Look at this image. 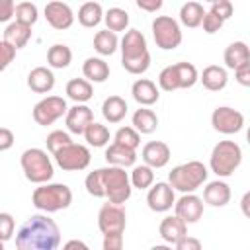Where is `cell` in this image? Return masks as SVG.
<instances>
[{
    "label": "cell",
    "instance_id": "obj_1",
    "mask_svg": "<svg viewBox=\"0 0 250 250\" xmlns=\"http://www.w3.org/2000/svg\"><path fill=\"white\" fill-rule=\"evenodd\" d=\"M61 244V229L47 215H31L27 217L16 234L18 250H59Z\"/></svg>",
    "mask_w": 250,
    "mask_h": 250
},
{
    "label": "cell",
    "instance_id": "obj_2",
    "mask_svg": "<svg viewBox=\"0 0 250 250\" xmlns=\"http://www.w3.org/2000/svg\"><path fill=\"white\" fill-rule=\"evenodd\" d=\"M121 66L129 74H143L150 66L146 39L139 29H127L121 39Z\"/></svg>",
    "mask_w": 250,
    "mask_h": 250
},
{
    "label": "cell",
    "instance_id": "obj_3",
    "mask_svg": "<svg viewBox=\"0 0 250 250\" xmlns=\"http://www.w3.org/2000/svg\"><path fill=\"white\" fill-rule=\"evenodd\" d=\"M207 166L199 160H189L184 164H178L168 174V184L182 191V193H193L197 188H201L207 182Z\"/></svg>",
    "mask_w": 250,
    "mask_h": 250
},
{
    "label": "cell",
    "instance_id": "obj_4",
    "mask_svg": "<svg viewBox=\"0 0 250 250\" xmlns=\"http://www.w3.org/2000/svg\"><path fill=\"white\" fill-rule=\"evenodd\" d=\"M31 203L43 213H57L72 203V189L66 184H43L33 189Z\"/></svg>",
    "mask_w": 250,
    "mask_h": 250
},
{
    "label": "cell",
    "instance_id": "obj_5",
    "mask_svg": "<svg viewBox=\"0 0 250 250\" xmlns=\"http://www.w3.org/2000/svg\"><path fill=\"white\" fill-rule=\"evenodd\" d=\"M242 162V148L234 141H219L209 156V168L219 178H229Z\"/></svg>",
    "mask_w": 250,
    "mask_h": 250
},
{
    "label": "cell",
    "instance_id": "obj_6",
    "mask_svg": "<svg viewBox=\"0 0 250 250\" xmlns=\"http://www.w3.org/2000/svg\"><path fill=\"white\" fill-rule=\"evenodd\" d=\"M20 164H21V170H23L25 178L31 184H37V186L49 184V180L55 174L51 158L47 156V152L43 148H37V146L23 150L21 156H20Z\"/></svg>",
    "mask_w": 250,
    "mask_h": 250
},
{
    "label": "cell",
    "instance_id": "obj_7",
    "mask_svg": "<svg viewBox=\"0 0 250 250\" xmlns=\"http://www.w3.org/2000/svg\"><path fill=\"white\" fill-rule=\"evenodd\" d=\"M104 172V191L109 203L123 205L133 191L131 186V176L125 172V168L119 166H105L102 168Z\"/></svg>",
    "mask_w": 250,
    "mask_h": 250
},
{
    "label": "cell",
    "instance_id": "obj_8",
    "mask_svg": "<svg viewBox=\"0 0 250 250\" xmlns=\"http://www.w3.org/2000/svg\"><path fill=\"white\" fill-rule=\"evenodd\" d=\"M150 29H152L156 47H160L162 51H174L176 47H180L182 29H180V23L172 16H156L152 20Z\"/></svg>",
    "mask_w": 250,
    "mask_h": 250
},
{
    "label": "cell",
    "instance_id": "obj_9",
    "mask_svg": "<svg viewBox=\"0 0 250 250\" xmlns=\"http://www.w3.org/2000/svg\"><path fill=\"white\" fill-rule=\"evenodd\" d=\"M66 113H68V105H66V100L61 96H47L33 105V119L37 125H43V127L53 125L62 115L66 117Z\"/></svg>",
    "mask_w": 250,
    "mask_h": 250
},
{
    "label": "cell",
    "instance_id": "obj_10",
    "mask_svg": "<svg viewBox=\"0 0 250 250\" xmlns=\"http://www.w3.org/2000/svg\"><path fill=\"white\" fill-rule=\"evenodd\" d=\"M127 225V215L121 205L115 203H104L98 211V229L104 236L109 234H123Z\"/></svg>",
    "mask_w": 250,
    "mask_h": 250
},
{
    "label": "cell",
    "instance_id": "obj_11",
    "mask_svg": "<svg viewBox=\"0 0 250 250\" xmlns=\"http://www.w3.org/2000/svg\"><path fill=\"white\" fill-rule=\"evenodd\" d=\"M90 160H92L90 148L84 146V145H78V143H72V145L61 148L55 154V162L64 172H80V170H86L88 164H90Z\"/></svg>",
    "mask_w": 250,
    "mask_h": 250
},
{
    "label": "cell",
    "instance_id": "obj_12",
    "mask_svg": "<svg viewBox=\"0 0 250 250\" xmlns=\"http://www.w3.org/2000/svg\"><path fill=\"white\" fill-rule=\"evenodd\" d=\"M211 125L223 135H234L244 127V115L229 105H219L211 113Z\"/></svg>",
    "mask_w": 250,
    "mask_h": 250
},
{
    "label": "cell",
    "instance_id": "obj_13",
    "mask_svg": "<svg viewBox=\"0 0 250 250\" xmlns=\"http://www.w3.org/2000/svg\"><path fill=\"white\" fill-rule=\"evenodd\" d=\"M146 205L154 213H166L176 205L174 188L168 182H156L146 193Z\"/></svg>",
    "mask_w": 250,
    "mask_h": 250
},
{
    "label": "cell",
    "instance_id": "obj_14",
    "mask_svg": "<svg viewBox=\"0 0 250 250\" xmlns=\"http://www.w3.org/2000/svg\"><path fill=\"white\" fill-rule=\"evenodd\" d=\"M174 215H178L188 225L197 223L203 217V199L195 193H182V197L176 199Z\"/></svg>",
    "mask_w": 250,
    "mask_h": 250
},
{
    "label": "cell",
    "instance_id": "obj_15",
    "mask_svg": "<svg viewBox=\"0 0 250 250\" xmlns=\"http://www.w3.org/2000/svg\"><path fill=\"white\" fill-rule=\"evenodd\" d=\"M66 129L72 135H84L86 129L94 123V111L86 105V104H74L72 107H68V113L64 117Z\"/></svg>",
    "mask_w": 250,
    "mask_h": 250
},
{
    "label": "cell",
    "instance_id": "obj_16",
    "mask_svg": "<svg viewBox=\"0 0 250 250\" xmlns=\"http://www.w3.org/2000/svg\"><path fill=\"white\" fill-rule=\"evenodd\" d=\"M45 20L53 29L62 31V29H68L74 23V12L68 4L55 0V2H49L45 6Z\"/></svg>",
    "mask_w": 250,
    "mask_h": 250
},
{
    "label": "cell",
    "instance_id": "obj_17",
    "mask_svg": "<svg viewBox=\"0 0 250 250\" xmlns=\"http://www.w3.org/2000/svg\"><path fill=\"white\" fill-rule=\"evenodd\" d=\"M170 156H172L170 146H168L166 143H162V141H150V143H146V145L143 146V150H141L143 162H145L146 166H150L152 170L164 168V166L170 162Z\"/></svg>",
    "mask_w": 250,
    "mask_h": 250
},
{
    "label": "cell",
    "instance_id": "obj_18",
    "mask_svg": "<svg viewBox=\"0 0 250 250\" xmlns=\"http://www.w3.org/2000/svg\"><path fill=\"white\" fill-rule=\"evenodd\" d=\"M158 232L162 236V240L166 244H178L182 238L188 236V223H184L178 215H168L160 221V227H158Z\"/></svg>",
    "mask_w": 250,
    "mask_h": 250
},
{
    "label": "cell",
    "instance_id": "obj_19",
    "mask_svg": "<svg viewBox=\"0 0 250 250\" xmlns=\"http://www.w3.org/2000/svg\"><path fill=\"white\" fill-rule=\"evenodd\" d=\"M131 94H133V100L143 107H148V105L156 104L158 98H160V92H158L156 84L152 80H148V78L135 80L133 86H131Z\"/></svg>",
    "mask_w": 250,
    "mask_h": 250
},
{
    "label": "cell",
    "instance_id": "obj_20",
    "mask_svg": "<svg viewBox=\"0 0 250 250\" xmlns=\"http://www.w3.org/2000/svg\"><path fill=\"white\" fill-rule=\"evenodd\" d=\"M203 201L211 207H225L230 201V186L223 180L207 182L203 188Z\"/></svg>",
    "mask_w": 250,
    "mask_h": 250
},
{
    "label": "cell",
    "instance_id": "obj_21",
    "mask_svg": "<svg viewBox=\"0 0 250 250\" xmlns=\"http://www.w3.org/2000/svg\"><path fill=\"white\" fill-rule=\"evenodd\" d=\"M105 160H107V166H119V168H131L135 166L137 162V150L133 148H127V146H121L117 143H111L107 148H105Z\"/></svg>",
    "mask_w": 250,
    "mask_h": 250
},
{
    "label": "cell",
    "instance_id": "obj_22",
    "mask_svg": "<svg viewBox=\"0 0 250 250\" xmlns=\"http://www.w3.org/2000/svg\"><path fill=\"white\" fill-rule=\"evenodd\" d=\"M223 61H225V66L227 68H240L242 64L250 62V47L244 43V41H232L225 53H223Z\"/></svg>",
    "mask_w": 250,
    "mask_h": 250
},
{
    "label": "cell",
    "instance_id": "obj_23",
    "mask_svg": "<svg viewBox=\"0 0 250 250\" xmlns=\"http://www.w3.org/2000/svg\"><path fill=\"white\" fill-rule=\"evenodd\" d=\"M27 86L37 94H47L55 88V74L47 66H35L27 74Z\"/></svg>",
    "mask_w": 250,
    "mask_h": 250
},
{
    "label": "cell",
    "instance_id": "obj_24",
    "mask_svg": "<svg viewBox=\"0 0 250 250\" xmlns=\"http://www.w3.org/2000/svg\"><path fill=\"white\" fill-rule=\"evenodd\" d=\"M203 88H207L209 92H219L227 86L229 82V74H227V68L225 66H219V64H209L203 68L201 76H199Z\"/></svg>",
    "mask_w": 250,
    "mask_h": 250
},
{
    "label": "cell",
    "instance_id": "obj_25",
    "mask_svg": "<svg viewBox=\"0 0 250 250\" xmlns=\"http://www.w3.org/2000/svg\"><path fill=\"white\" fill-rule=\"evenodd\" d=\"M82 74L88 82H105L109 78V64L102 57H88L82 64Z\"/></svg>",
    "mask_w": 250,
    "mask_h": 250
},
{
    "label": "cell",
    "instance_id": "obj_26",
    "mask_svg": "<svg viewBox=\"0 0 250 250\" xmlns=\"http://www.w3.org/2000/svg\"><path fill=\"white\" fill-rule=\"evenodd\" d=\"M127 102L121 96H109L102 104V115L107 123H119L127 115Z\"/></svg>",
    "mask_w": 250,
    "mask_h": 250
},
{
    "label": "cell",
    "instance_id": "obj_27",
    "mask_svg": "<svg viewBox=\"0 0 250 250\" xmlns=\"http://www.w3.org/2000/svg\"><path fill=\"white\" fill-rule=\"evenodd\" d=\"M131 123H133V129L139 133V135H150L156 131L158 127V115L148 109V107H139L133 117H131Z\"/></svg>",
    "mask_w": 250,
    "mask_h": 250
},
{
    "label": "cell",
    "instance_id": "obj_28",
    "mask_svg": "<svg viewBox=\"0 0 250 250\" xmlns=\"http://www.w3.org/2000/svg\"><path fill=\"white\" fill-rule=\"evenodd\" d=\"M29 39H31V27H27V25H23L20 21H12L4 29V41L10 43L16 49L25 47Z\"/></svg>",
    "mask_w": 250,
    "mask_h": 250
},
{
    "label": "cell",
    "instance_id": "obj_29",
    "mask_svg": "<svg viewBox=\"0 0 250 250\" xmlns=\"http://www.w3.org/2000/svg\"><path fill=\"white\" fill-rule=\"evenodd\" d=\"M66 96L74 104H86L94 96L92 82H88L86 78H72V80H68L66 82Z\"/></svg>",
    "mask_w": 250,
    "mask_h": 250
},
{
    "label": "cell",
    "instance_id": "obj_30",
    "mask_svg": "<svg viewBox=\"0 0 250 250\" xmlns=\"http://www.w3.org/2000/svg\"><path fill=\"white\" fill-rule=\"evenodd\" d=\"M119 45H121V41H119L117 33H113V31H109V29H102V31H98V33L94 35V49H96V53L102 55V57L113 55V53L119 49Z\"/></svg>",
    "mask_w": 250,
    "mask_h": 250
},
{
    "label": "cell",
    "instance_id": "obj_31",
    "mask_svg": "<svg viewBox=\"0 0 250 250\" xmlns=\"http://www.w3.org/2000/svg\"><path fill=\"white\" fill-rule=\"evenodd\" d=\"M205 10L199 2H186L182 4L180 8V21L186 25V27H199L203 23V18H205Z\"/></svg>",
    "mask_w": 250,
    "mask_h": 250
},
{
    "label": "cell",
    "instance_id": "obj_32",
    "mask_svg": "<svg viewBox=\"0 0 250 250\" xmlns=\"http://www.w3.org/2000/svg\"><path fill=\"white\" fill-rule=\"evenodd\" d=\"M104 8L100 2H84L78 10V21L84 27H96L104 20Z\"/></svg>",
    "mask_w": 250,
    "mask_h": 250
},
{
    "label": "cell",
    "instance_id": "obj_33",
    "mask_svg": "<svg viewBox=\"0 0 250 250\" xmlns=\"http://www.w3.org/2000/svg\"><path fill=\"white\" fill-rule=\"evenodd\" d=\"M72 62V51L64 43H55L47 51V64L51 68H66Z\"/></svg>",
    "mask_w": 250,
    "mask_h": 250
},
{
    "label": "cell",
    "instance_id": "obj_34",
    "mask_svg": "<svg viewBox=\"0 0 250 250\" xmlns=\"http://www.w3.org/2000/svg\"><path fill=\"white\" fill-rule=\"evenodd\" d=\"M104 21H105V29L117 33V31H125L129 27V14L123 10V8H109L104 16Z\"/></svg>",
    "mask_w": 250,
    "mask_h": 250
},
{
    "label": "cell",
    "instance_id": "obj_35",
    "mask_svg": "<svg viewBox=\"0 0 250 250\" xmlns=\"http://www.w3.org/2000/svg\"><path fill=\"white\" fill-rule=\"evenodd\" d=\"M131 186L137 189H150L154 186V170L146 164L133 166L131 172Z\"/></svg>",
    "mask_w": 250,
    "mask_h": 250
},
{
    "label": "cell",
    "instance_id": "obj_36",
    "mask_svg": "<svg viewBox=\"0 0 250 250\" xmlns=\"http://www.w3.org/2000/svg\"><path fill=\"white\" fill-rule=\"evenodd\" d=\"M84 139H86V143H88L90 146H94V148L105 146V145L109 143V129H107L105 125H102V123L94 121V123L86 129Z\"/></svg>",
    "mask_w": 250,
    "mask_h": 250
},
{
    "label": "cell",
    "instance_id": "obj_37",
    "mask_svg": "<svg viewBox=\"0 0 250 250\" xmlns=\"http://www.w3.org/2000/svg\"><path fill=\"white\" fill-rule=\"evenodd\" d=\"M176 70H178V78H180V88L182 90L195 86V82L199 80V72L191 62H186V61L176 62Z\"/></svg>",
    "mask_w": 250,
    "mask_h": 250
},
{
    "label": "cell",
    "instance_id": "obj_38",
    "mask_svg": "<svg viewBox=\"0 0 250 250\" xmlns=\"http://www.w3.org/2000/svg\"><path fill=\"white\" fill-rule=\"evenodd\" d=\"M14 16H16V21L31 27L39 18V10L33 2H20V4H16V14Z\"/></svg>",
    "mask_w": 250,
    "mask_h": 250
},
{
    "label": "cell",
    "instance_id": "obj_39",
    "mask_svg": "<svg viewBox=\"0 0 250 250\" xmlns=\"http://www.w3.org/2000/svg\"><path fill=\"white\" fill-rule=\"evenodd\" d=\"M113 143L137 150L139 145H141V135H139L133 127H119V129L115 131V135H113Z\"/></svg>",
    "mask_w": 250,
    "mask_h": 250
},
{
    "label": "cell",
    "instance_id": "obj_40",
    "mask_svg": "<svg viewBox=\"0 0 250 250\" xmlns=\"http://www.w3.org/2000/svg\"><path fill=\"white\" fill-rule=\"evenodd\" d=\"M158 86L164 90V92H174V90H180V78H178V70H176V64H168L160 70L158 74Z\"/></svg>",
    "mask_w": 250,
    "mask_h": 250
},
{
    "label": "cell",
    "instance_id": "obj_41",
    "mask_svg": "<svg viewBox=\"0 0 250 250\" xmlns=\"http://www.w3.org/2000/svg\"><path fill=\"white\" fill-rule=\"evenodd\" d=\"M45 143H47V150H49V152L55 156V154H57L61 148H64V146L72 145V139H70V135H68L66 131L57 129V131H51V133L47 135Z\"/></svg>",
    "mask_w": 250,
    "mask_h": 250
},
{
    "label": "cell",
    "instance_id": "obj_42",
    "mask_svg": "<svg viewBox=\"0 0 250 250\" xmlns=\"http://www.w3.org/2000/svg\"><path fill=\"white\" fill-rule=\"evenodd\" d=\"M84 188L86 191L92 195V197H105V191H104V172L102 168L90 172L84 180Z\"/></svg>",
    "mask_w": 250,
    "mask_h": 250
},
{
    "label": "cell",
    "instance_id": "obj_43",
    "mask_svg": "<svg viewBox=\"0 0 250 250\" xmlns=\"http://www.w3.org/2000/svg\"><path fill=\"white\" fill-rule=\"evenodd\" d=\"M14 229H16V221L10 213H0V240L2 242H8L14 234Z\"/></svg>",
    "mask_w": 250,
    "mask_h": 250
},
{
    "label": "cell",
    "instance_id": "obj_44",
    "mask_svg": "<svg viewBox=\"0 0 250 250\" xmlns=\"http://www.w3.org/2000/svg\"><path fill=\"white\" fill-rule=\"evenodd\" d=\"M209 12H213V14L219 16L223 21H227V20L232 16L234 8H232V2H229V0H213Z\"/></svg>",
    "mask_w": 250,
    "mask_h": 250
},
{
    "label": "cell",
    "instance_id": "obj_45",
    "mask_svg": "<svg viewBox=\"0 0 250 250\" xmlns=\"http://www.w3.org/2000/svg\"><path fill=\"white\" fill-rule=\"evenodd\" d=\"M223 23H225V21H223L219 16H215L213 12H207L205 18H203V23H201V25H203V31H205V33L213 35V33H217V31L223 27Z\"/></svg>",
    "mask_w": 250,
    "mask_h": 250
},
{
    "label": "cell",
    "instance_id": "obj_46",
    "mask_svg": "<svg viewBox=\"0 0 250 250\" xmlns=\"http://www.w3.org/2000/svg\"><path fill=\"white\" fill-rule=\"evenodd\" d=\"M0 55H2V59H0V70H6L10 66V62L14 61V57H16V47H12L10 43H6L2 39V43H0Z\"/></svg>",
    "mask_w": 250,
    "mask_h": 250
},
{
    "label": "cell",
    "instance_id": "obj_47",
    "mask_svg": "<svg viewBox=\"0 0 250 250\" xmlns=\"http://www.w3.org/2000/svg\"><path fill=\"white\" fill-rule=\"evenodd\" d=\"M174 250H203V246H201V240H199V238H195V236H186V238H182V240L174 246Z\"/></svg>",
    "mask_w": 250,
    "mask_h": 250
},
{
    "label": "cell",
    "instance_id": "obj_48",
    "mask_svg": "<svg viewBox=\"0 0 250 250\" xmlns=\"http://www.w3.org/2000/svg\"><path fill=\"white\" fill-rule=\"evenodd\" d=\"M102 250H123V234H109L104 236Z\"/></svg>",
    "mask_w": 250,
    "mask_h": 250
},
{
    "label": "cell",
    "instance_id": "obj_49",
    "mask_svg": "<svg viewBox=\"0 0 250 250\" xmlns=\"http://www.w3.org/2000/svg\"><path fill=\"white\" fill-rule=\"evenodd\" d=\"M234 80H236L240 86L250 88V62H246V64H242L240 68L234 70Z\"/></svg>",
    "mask_w": 250,
    "mask_h": 250
},
{
    "label": "cell",
    "instance_id": "obj_50",
    "mask_svg": "<svg viewBox=\"0 0 250 250\" xmlns=\"http://www.w3.org/2000/svg\"><path fill=\"white\" fill-rule=\"evenodd\" d=\"M14 133L8 129V127H2L0 129V150L2 152H6V150H10L12 148V145H14Z\"/></svg>",
    "mask_w": 250,
    "mask_h": 250
},
{
    "label": "cell",
    "instance_id": "obj_51",
    "mask_svg": "<svg viewBox=\"0 0 250 250\" xmlns=\"http://www.w3.org/2000/svg\"><path fill=\"white\" fill-rule=\"evenodd\" d=\"M16 14V4L12 0H4L0 6V21H8Z\"/></svg>",
    "mask_w": 250,
    "mask_h": 250
},
{
    "label": "cell",
    "instance_id": "obj_52",
    "mask_svg": "<svg viewBox=\"0 0 250 250\" xmlns=\"http://www.w3.org/2000/svg\"><path fill=\"white\" fill-rule=\"evenodd\" d=\"M162 0H137V8L145 10V12H158L162 8Z\"/></svg>",
    "mask_w": 250,
    "mask_h": 250
},
{
    "label": "cell",
    "instance_id": "obj_53",
    "mask_svg": "<svg viewBox=\"0 0 250 250\" xmlns=\"http://www.w3.org/2000/svg\"><path fill=\"white\" fill-rule=\"evenodd\" d=\"M62 250H90V246H88L84 240L72 238V240H68V242L62 244Z\"/></svg>",
    "mask_w": 250,
    "mask_h": 250
},
{
    "label": "cell",
    "instance_id": "obj_54",
    "mask_svg": "<svg viewBox=\"0 0 250 250\" xmlns=\"http://www.w3.org/2000/svg\"><path fill=\"white\" fill-rule=\"evenodd\" d=\"M240 209H242L244 217H246V219H250V189L242 195V199H240Z\"/></svg>",
    "mask_w": 250,
    "mask_h": 250
},
{
    "label": "cell",
    "instance_id": "obj_55",
    "mask_svg": "<svg viewBox=\"0 0 250 250\" xmlns=\"http://www.w3.org/2000/svg\"><path fill=\"white\" fill-rule=\"evenodd\" d=\"M150 250H174L170 244H154Z\"/></svg>",
    "mask_w": 250,
    "mask_h": 250
},
{
    "label": "cell",
    "instance_id": "obj_56",
    "mask_svg": "<svg viewBox=\"0 0 250 250\" xmlns=\"http://www.w3.org/2000/svg\"><path fill=\"white\" fill-rule=\"evenodd\" d=\"M246 141H248V145H250V127H248V131H246Z\"/></svg>",
    "mask_w": 250,
    "mask_h": 250
}]
</instances>
